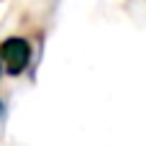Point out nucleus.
Returning <instances> with one entry per match:
<instances>
[{"label":"nucleus","mask_w":146,"mask_h":146,"mask_svg":"<svg viewBox=\"0 0 146 146\" xmlns=\"http://www.w3.org/2000/svg\"><path fill=\"white\" fill-rule=\"evenodd\" d=\"M0 113H3V105H0Z\"/></svg>","instance_id":"2"},{"label":"nucleus","mask_w":146,"mask_h":146,"mask_svg":"<svg viewBox=\"0 0 146 146\" xmlns=\"http://www.w3.org/2000/svg\"><path fill=\"white\" fill-rule=\"evenodd\" d=\"M0 62L5 64L8 74H13V77L23 74L26 67H28V62H31V46H28V41L21 38V36L5 38L0 44Z\"/></svg>","instance_id":"1"}]
</instances>
